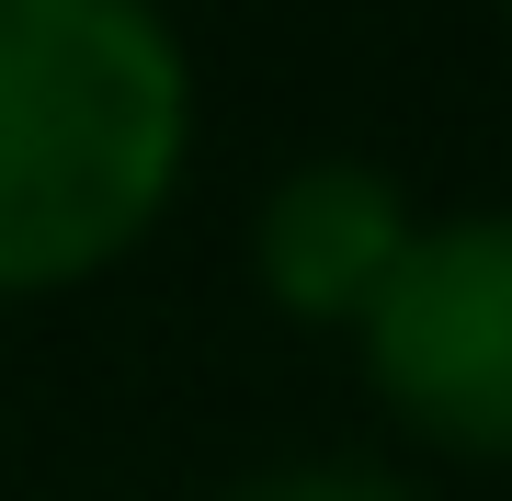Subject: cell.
<instances>
[{
  "instance_id": "277c9868",
  "label": "cell",
  "mask_w": 512,
  "mask_h": 501,
  "mask_svg": "<svg viewBox=\"0 0 512 501\" xmlns=\"http://www.w3.org/2000/svg\"><path fill=\"white\" fill-rule=\"evenodd\" d=\"M217 501H421V490L376 456H274L251 479H228Z\"/></svg>"
},
{
  "instance_id": "6da1fadb",
  "label": "cell",
  "mask_w": 512,
  "mask_h": 501,
  "mask_svg": "<svg viewBox=\"0 0 512 501\" xmlns=\"http://www.w3.org/2000/svg\"><path fill=\"white\" fill-rule=\"evenodd\" d=\"M194 160V69L160 0H0V297L114 274Z\"/></svg>"
},
{
  "instance_id": "7a4b0ae2",
  "label": "cell",
  "mask_w": 512,
  "mask_h": 501,
  "mask_svg": "<svg viewBox=\"0 0 512 501\" xmlns=\"http://www.w3.org/2000/svg\"><path fill=\"white\" fill-rule=\"evenodd\" d=\"M353 342H365V388L421 445L512 467V205L421 228Z\"/></svg>"
},
{
  "instance_id": "5b68a950",
  "label": "cell",
  "mask_w": 512,
  "mask_h": 501,
  "mask_svg": "<svg viewBox=\"0 0 512 501\" xmlns=\"http://www.w3.org/2000/svg\"><path fill=\"white\" fill-rule=\"evenodd\" d=\"M501 12H512V0H501Z\"/></svg>"
},
{
  "instance_id": "3957f363",
  "label": "cell",
  "mask_w": 512,
  "mask_h": 501,
  "mask_svg": "<svg viewBox=\"0 0 512 501\" xmlns=\"http://www.w3.org/2000/svg\"><path fill=\"white\" fill-rule=\"evenodd\" d=\"M421 240L410 194L387 183L376 160H296L251 217V274L296 331H365L376 297L399 285V262Z\"/></svg>"
}]
</instances>
